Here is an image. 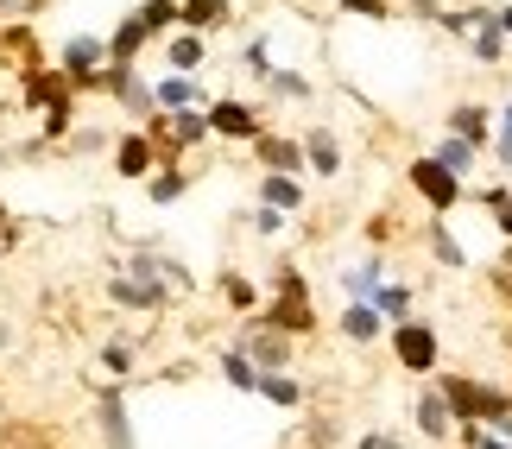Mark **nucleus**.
<instances>
[{"mask_svg":"<svg viewBox=\"0 0 512 449\" xmlns=\"http://www.w3.org/2000/svg\"><path fill=\"white\" fill-rule=\"evenodd\" d=\"M234 64H241L247 76H260V83H266V76H272V32H253L247 45L234 51Z\"/></svg>","mask_w":512,"mask_h":449,"instance_id":"e433bc0d","label":"nucleus"},{"mask_svg":"<svg viewBox=\"0 0 512 449\" xmlns=\"http://www.w3.org/2000/svg\"><path fill=\"white\" fill-rule=\"evenodd\" d=\"M487 431H494V437H506V443H512V412H506L500 424H487Z\"/></svg>","mask_w":512,"mask_h":449,"instance_id":"4d7b16f0","label":"nucleus"},{"mask_svg":"<svg viewBox=\"0 0 512 449\" xmlns=\"http://www.w3.org/2000/svg\"><path fill=\"white\" fill-rule=\"evenodd\" d=\"M336 336H342L348 348H373V342L386 336V317H380V310H373V304L348 298V304L336 310Z\"/></svg>","mask_w":512,"mask_h":449,"instance_id":"dca6fc26","label":"nucleus"},{"mask_svg":"<svg viewBox=\"0 0 512 449\" xmlns=\"http://www.w3.org/2000/svg\"><path fill=\"white\" fill-rule=\"evenodd\" d=\"M405 184H411V197H418L430 216H449V209H462L468 203V184L456 178V171H443L430 152H418V159L405 165Z\"/></svg>","mask_w":512,"mask_h":449,"instance_id":"7ed1b4c3","label":"nucleus"},{"mask_svg":"<svg viewBox=\"0 0 512 449\" xmlns=\"http://www.w3.org/2000/svg\"><path fill=\"white\" fill-rule=\"evenodd\" d=\"M234 348H247V361L260 367V374H279V367H298V342L279 336V329H260V323H241L234 329Z\"/></svg>","mask_w":512,"mask_h":449,"instance_id":"1a4fd4ad","label":"nucleus"},{"mask_svg":"<svg viewBox=\"0 0 512 449\" xmlns=\"http://www.w3.org/2000/svg\"><path fill=\"white\" fill-rule=\"evenodd\" d=\"M19 241V222H13V209H7V197H0V247H13Z\"/></svg>","mask_w":512,"mask_h":449,"instance_id":"8fccbe9b","label":"nucleus"},{"mask_svg":"<svg viewBox=\"0 0 512 449\" xmlns=\"http://www.w3.org/2000/svg\"><path fill=\"white\" fill-rule=\"evenodd\" d=\"M487 216H494V228H500L506 241H512V197H506V203H494V209H487Z\"/></svg>","mask_w":512,"mask_h":449,"instance_id":"603ef678","label":"nucleus"},{"mask_svg":"<svg viewBox=\"0 0 512 449\" xmlns=\"http://www.w3.org/2000/svg\"><path fill=\"white\" fill-rule=\"evenodd\" d=\"M487 19H494V0H475V7H443V13H437V32L468 38V32H481Z\"/></svg>","mask_w":512,"mask_h":449,"instance_id":"72a5a7b5","label":"nucleus"},{"mask_svg":"<svg viewBox=\"0 0 512 449\" xmlns=\"http://www.w3.org/2000/svg\"><path fill=\"white\" fill-rule=\"evenodd\" d=\"M266 95L272 102H317V83H310L304 70H285V64H272V76H266Z\"/></svg>","mask_w":512,"mask_h":449,"instance_id":"2f4dec72","label":"nucleus"},{"mask_svg":"<svg viewBox=\"0 0 512 449\" xmlns=\"http://www.w3.org/2000/svg\"><path fill=\"white\" fill-rule=\"evenodd\" d=\"M127 386L133 380H95V431H102V449H140L133 412H127Z\"/></svg>","mask_w":512,"mask_h":449,"instance_id":"39448f33","label":"nucleus"},{"mask_svg":"<svg viewBox=\"0 0 512 449\" xmlns=\"http://www.w3.org/2000/svg\"><path fill=\"white\" fill-rule=\"evenodd\" d=\"M285 209H272V203H253V216H247V228L253 234H260V241H279V234H285Z\"/></svg>","mask_w":512,"mask_h":449,"instance_id":"a19ab883","label":"nucleus"},{"mask_svg":"<svg viewBox=\"0 0 512 449\" xmlns=\"http://www.w3.org/2000/svg\"><path fill=\"white\" fill-rule=\"evenodd\" d=\"M102 95H108V102L127 114L133 127L159 114V108H152V76H146L140 64H102Z\"/></svg>","mask_w":512,"mask_h":449,"instance_id":"423d86ee","label":"nucleus"},{"mask_svg":"<svg viewBox=\"0 0 512 449\" xmlns=\"http://www.w3.org/2000/svg\"><path fill=\"white\" fill-rule=\"evenodd\" d=\"M51 0H0V19H38Z\"/></svg>","mask_w":512,"mask_h":449,"instance_id":"49530a36","label":"nucleus"},{"mask_svg":"<svg viewBox=\"0 0 512 449\" xmlns=\"http://www.w3.org/2000/svg\"><path fill=\"white\" fill-rule=\"evenodd\" d=\"M336 285L348 291V298H361V304H367V298H373V291H380V285H386V253H380V247H373V253H367V260H361V266H348V272H336Z\"/></svg>","mask_w":512,"mask_h":449,"instance_id":"cd10ccee","label":"nucleus"},{"mask_svg":"<svg viewBox=\"0 0 512 449\" xmlns=\"http://www.w3.org/2000/svg\"><path fill=\"white\" fill-rule=\"evenodd\" d=\"M108 291V304L114 310H133V317H165V310H171V298H177V291L171 285H159V279H146V272H114V279L102 285Z\"/></svg>","mask_w":512,"mask_h":449,"instance_id":"0eeeda50","label":"nucleus"},{"mask_svg":"<svg viewBox=\"0 0 512 449\" xmlns=\"http://www.w3.org/2000/svg\"><path fill=\"white\" fill-rule=\"evenodd\" d=\"M405 13L418 19V26H437V13H443V0H405Z\"/></svg>","mask_w":512,"mask_h":449,"instance_id":"09e8293b","label":"nucleus"},{"mask_svg":"<svg viewBox=\"0 0 512 449\" xmlns=\"http://www.w3.org/2000/svg\"><path fill=\"white\" fill-rule=\"evenodd\" d=\"M108 159H114V178L146 184L152 171H159V146H152L146 127H121V133H114V146H108Z\"/></svg>","mask_w":512,"mask_h":449,"instance_id":"9b49d317","label":"nucleus"},{"mask_svg":"<svg viewBox=\"0 0 512 449\" xmlns=\"http://www.w3.org/2000/svg\"><path fill=\"white\" fill-rule=\"evenodd\" d=\"M13 342H19V329H13L7 317H0V355H13Z\"/></svg>","mask_w":512,"mask_h":449,"instance_id":"864d4df0","label":"nucleus"},{"mask_svg":"<svg viewBox=\"0 0 512 449\" xmlns=\"http://www.w3.org/2000/svg\"><path fill=\"white\" fill-rule=\"evenodd\" d=\"M177 7H184V0H140V7H133V13L146 19L152 45H159V38H171V32H177Z\"/></svg>","mask_w":512,"mask_h":449,"instance_id":"c9c22d12","label":"nucleus"},{"mask_svg":"<svg viewBox=\"0 0 512 449\" xmlns=\"http://www.w3.org/2000/svg\"><path fill=\"white\" fill-rule=\"evenodd\" d=\"M13 108H19V102H7V95H0V140H7V121H13Z\"/></svg>","mask_w":512,"mask_h":449,"instance_id":"5fc2aeb1","label":"nucleus"},{"mask_svg":"<svg viewBox=\"0 0 512 449\" xmlns=\"http://www.w3.org/2000/svg\"><path fill=\"white\" fill-rule=\"evenodd\" d=\"M215 374H222L228 386H234V393H260V367H253L247 361V348H222V355H215Z\"/></svg>","mask_w":512,"mask_h":449,"instance_id":"7c9ffc66","label":"nucleus"},{"mask_svg":"<svg viewBox=\"0 0 512 449\" xmlns=\"http://www.w3.org/2000/svg\"><path fill=\"white\" fill-rule=\"evenodd\" d=\"M159 51H165V64L184 70V76L209 70V38H203V32H184V26H177L171 38H159Z\"/></svg>","mask_w":512,"mask_h":449,"instance_id":"b1692460","label":"nucleus"},{"mask_svg":"<svg viewBox=\"0 0 512 449\" xmlns=\"http://www.w3.org/2000/svg\"><path fill=\"white\" fill-rule=\"evenodd\" d=\"M253 323L279 329V336H291V342L323 336V317H317V304H310V298H266L260 310H253Z\"/></svg>","mask_w":512,"mask_h":449,"instance_id":"6e6552de","label":"nucleus"},{"mask_svg":"<svg viewBox=\"0 0 512 449\" xmlns=\"http://www.w3.org/2000/svg\"><path fill=\"white\" fill-rule=\"evenodd\" d=\"M177 26L215 38V32L234 26V0H184V7H177Z\"/></svg>","mask_w":512,"mask_h":449,"instance_id":"5701e85b","label":"nucleus"},{"mask_svg":"<svg viewBox=\"0 0 512 449\" xmlns=\"http://www.w3.org/2000/svg\"><path fill=\"white\" fill-rule=\"evenodd\" d=\"M336 13H348V19H373V26H386V19L399 13V7H392V0H336Z\"/></svg>","mask_w":512,"mask_h":449,"instance_id":"37998d69","label":"nucleus"},{"mask_svg":"<svg viewBox=\"0 0 512 449\" xmlns=\"http://www.w3.org/2000/svg\"><path fill=\"white\" fill-rule=\"evenodd\" d=\"M462 45H468V57H475V64L500 70V64H506V51H512V38L500 32V19H487V26H481V32H468Z\"/></svg>","mask_w":512,"mask_h":449,"instance_id":"c85d7f7f","label":"nucleus"},{"mask_svg":"<svg viewBox=\"0 0 512 449\" xmlns=\"http://www.w3.org/2000/svg\"><path fill=\"white\" fill-rule=\"evenodd\" d=\"M386 348H392V361H399V374H411V380H430L443 367V336L418 310H411L405 323H386Z\"/></svg>","mask_w":512,"mask_h":449,"instance_id":"f257e3e1","label":"nucleus"},{"mask_svg":"<svg viewBox=\"0 0 512 449\" xmlns=\"http://www.w3.org/2000/svg\"><path fill=\"white\" fill-rule=\"evenodd\" d=\"M114 133H121V127H114ZM114 133H108V127H76L57 152H70V159H89V152H108V146H114Z\"/></svg>","mask_w":512,"mask_h":449,"instance_id":"58836bf2","label":"nucleus"},{"mask_svg":"<svg viewBox=\"0 0 512 449\" xmlns=\"http://www.w3.org/2000/svg\"><path fill=\"white\" fill-rule=\"evenodd\" d=\"M373 310H380V317L386 323H405L411 317V310H418V285H405V279H386L380 291H373V298H367Z\"/></svg>","mask_w":512,"mask_h":449,"instance_id":"c756f323","label":"nucleus"},{"mask_svg":"<svg viewBox=\"0 0 512 449\" xmlns=\"http://www.w3.org/2000/svg\"><path fill=\"white\" fill-rule=\"evenodd\" d=\"M70 76L57 70V64H19V95L13 102L26 108V114H45V108H57V102H70Z\"/></svg>","mask_w":512,"mask_h":449,"instance_id":"9d476101","label":"nucleus"},{"mask_svg":"<svg viewBox=\"0 0 512 449\" xmlns=\"http://www.w3.org/2000/svg\"><path fill=\"white\" fill-rule=\"evenodd\" d=\"M487 291H494V298L512 310V241H506V253H500V260L487 266Z\"/></svg>","mask_w":512,"mask_h":449,"instance_id":"c03bdc74","label":"nucleus"},{"mask_svg":"<svg viewBox=\"0 0 512 449\" xmlns=\"http://www.w3.org/2000/svg\"><path fill=\"white\" fill-rule=\"evenodd\" d=\"M304 443H310V449H336V443H342L336 418H304Z\"/></svg>","mask_w":512,"mask_h":449,"instance_id":"a18cd8bd","label":"nucleus"},{"mask_svg":"<svg viewBox=\"0 0 512 449\" xmlns=\"http://www.w3.org/2000/svg\"><path fill=\"white\" fill-rule=\"evenodd\" d=\"M456 449H512V443H506V437H494V431L481 424V437H468V443H456Z\"/></svg>","mask_w":512,"mask_h":449,"instance_id":"3c124183","label":"nucleus"},{"mask_svg":"<svg viewBox=\"0 0 512 449\" xmlns=\"http://www.w3.org/2000/svg\"><path fill=\"white\" fill-rule=\"evenodd\" d=\"M215 291H222V304L234 310V317H253V310L266 304V291H260V279H247L241 266H228V272H222V285H215Z\"/></svg>","mask_w":512,"mask_h":449,"instance_id":"bb28decb","label":"nucleus"},{"mask_svg":"<svg viewBox=\"0 0 512 449\" xmlns=\"http://www.w3.org/2000/svg\"><path fill=\"white\" fill-rule=\"evenodd\" d=\"M354 449H405V437H392V431H361V437H354Z\"/></svg>","mask_w":512,"mask_h":449,"instance_id":"de8ad7c7","label":"nucleus"},{"mask_svg":"<svg viewBox=\"0 0 512 449\" xmlns=\"http://www.w3.org/2000/svg\"><path fill=\"white\" fill-rule=\"evenodd\" d=\"M266 133V108L247 95H209V140L222 146H253Z\"/></svg>","mask_w":512,"mask_h":449,"instance_id":"20e7f679","label":"nucleus"},{"mask_svg":"<svg viewBox=\"0 0 512 449\" xmlns=\"http://www.w3.org/2000/svg\"><path fill=\"white\" fill-rule=\"evenodd\" d=\"M260 203H272V209H285V216H304L310 209V190H304V178H291V171H260Z\"/></svg>","mask_w":512,"mask_h":449,"instance_id":"aec40b11","label":"nucleus"},{"mask_svg":"<svg viewBox=\"0 0 512 449\" xmlns=\"http://www.w3.org/2000/svg\"><path fill=\"white\" fill-rule=\"evenodd\" d=\"M487 152H494L500 171H512V102L494 108V146H487Z\"/></svg>","mask_w":512,"mask_h":449,"instance_id":"ea45409f","label":"nucleus"},{"mask_svg":"<svg viewBox=\"0 0 512 449\" xmlns=\"http://www.w3.org/2000/svg\"><path fill=\"white\" fill-rule=\"evenodd\" d=\"M361 234H367V247H392L399 241V216H392V209H373V216L361 222Z\"/></svg>","mask_w":512,"mask_h":449,"instance_id":"79ce46f5","label":"nucleus"},{"mask_svg":"<svg viewBox=\"0 0 512 449\" xmlns=\"http://www.w3.org/2000/svg\"><path fill=\"white\" fill-rule=\"evenodd\" d=\"M190 184H196V178L184 171V159H165V165L152 171V178H146L140 190H146V203H152V209H177V203L190 197Z\"/></svg>","mask_w":512,"mask_h":449,"instance_id":"6ab92c4d","label":"nucleus"},{"mask_svg":"<svg viewBox=\"0 0 512 449\" xmlns=\"http://www.w3.org/2000/svg\"><path fill=\"white\" fill-rule=\"evenodd\" d=\"M272 298H310V279H304V266L298 260H279L272 266V279H266Z\"/></svg>","mask_w":512,"mask_h":449,"instance_id":"4c0bfd02","label":"nucleus"},{"mask_svg":"<svg viewBox=\"0 0 512 449\" xmlns=\"http://www.w3.org/2000/svg\"><path fill=\"white\" fill-rule=\"evenodd\" d=\"M437 393L449 399L456 424H481V380L475 374H443V367H437Z\"/></svg>","mask_w":512,"mask_h":449,"instance_id":"4be33fe9","label":"nucleus"},{"mask_svg":"<svg viewBox=\"0 0 512 449\" xmlns=\"http://www.w3.org/2000/svg\"><path fill=\"white\" fill-rule=\"evenodd\" d=\"M57 70L70 76L76 95H102V64H108V32H70L51 57Z\"/></svg>","mask_w":512,"mask_h":449,"instance_id":"f03ea898","label":"nucleus"},{"mask_svg":"<svg viewBox=\"0 0 512 449\" xmlns=\"http://www.w3.org/2000/svg\"><path fill=\"white\" fill-rule=\"evenodd\" d=\"M7 159H13V146H7V140H0V178H7Z\"/></svg>","mask_w":512,"mask_h":449,"instance_id":"13d9d810","label":"nucleus"},{"mask_svg":"<svg viewBox=\"0 0 512 449\" xmlns=\"http://www.w3.org/2000/svg\"><path fill=\"white\" fill-rule=\"evenodd\" d=\"M298 140H304V178H329V184H336V178H342V165H348V152H342V140H336V127H304Z\"/></svg>","mask_w":512,"mask_h":449,"instance_id":"ddd939ff","label":"nucleus"},{"mask_svg":"<svg viewBox=\"0 0 512 449\" xmlns=\"http://www.w3.org/2000/svg\"><path fill=\"white\" fill-rule=\"evenodd\" d=\"M443 133H456V140H468V146H494V108L487 102H456L443 114Z\"/></svg>","mask_w":512,"mask_h":449,"instance_id":"f3484780","label":"nucleus"},{"mask_svg":"<svg viewBox=\"0 0 512 449\" xmlns=\"http://www.w3.org/2000/svg\"><path fill=\"white\" fill-rule=\"evenodd\" d=\"M494 19H500V32L512 38V0H506V7H494Z\"/></svg>","mask_w":512,"mask_h":449,"instance_id":"6e6d98bb","label":"nucleus"},{"mask_svg":"<svg viewBox=\"0 0 512 449\" xmlns=\"http://www.w3.org/2000/svg\"><path fill=\"white\" fill-rule=\"evenodd\" d=\"M411 431H418L424 443H449V437H456V412H449V399L437 393V380L411 399Z\"/></svg>","mask_w":512,"mask_h":449,"instance_id":"4468645a","label":"nucleus"},{"mask_svg":"<svg viewBox=\"0 0 512 449\" xmlns=\"http://www.w3.org/2000/svg\"><path fill=\"white\" fill-rule=\"evenodd\" d=\"M260 399H266V405H279V412H304V405H310V380L298 374V367L260 374Z\"/></svg>","mask_w":512,"mask_h":449,"instance_id":"412c9836","label":"nucleus"},{"mask_svg":"<svg viewBox=\"0 0 512 449\" xmlns=\"http://www.w3.org/2000/svg\"><path fill=\"white\" fill-rule=\"evenodd\" d=\"M95 361H102V374H108V380H133V367H140V342L108 336L102 348H95Z\"/></svg>","mask_w":512,"mask_h":449,"instance_id":"473e14b6","label":"nucleus"},{"mask_svg":"<svg viewBox=\"0 0 512 449\" xmlns=\"http://www.w3.org/2000/svg\"><path fill=\"white\" fill-rule=\"evenodd\" d=\"M424 247H430V260H437L443 272H468V247L456 241V228H449L443 216H430V228H424Z\"/></svg>","mask_w":512,"mask_h":449,"instance_id":"a878e982","label":"nucleus"},{"mask_svg":"<svg viewBox=\"0 0 512 449\" xmlns=\"http://www.w3.org/2000/svg\"><path fill=\"white\" fill-rule=\"evenodd\" d=\"M247 152H253V165H260V171H291V178H304V140H298V133H285V127H266Z\"/></svg>","mask_w":512,"mask_h":449,"instance_id":"f8f14e48","label":"nucleus"},{"mask_svg":"<svg viewBox=\"0 0 512 449\" xmlns=\"http://www.w3.org/2000/svg\"><path fill=\"white\" fill-rule=\"evenodd\" d=\"M430 159H437L443 171H456V178L468 184V178L481 171V159H487V152H481V146H468V140H456V133H437V146H430Z\"/></svg>","mask_w":512,"mask_h":449,"instance_id":"393cba45","label":"nucleus"},{"mask_svg":"<svg viewBox=\"0 0 512 449\" xmlns=\"http://www.w3.org/2000/svg\"><path fill=\"white\" fill-rule=\"evenodd\" d=\"M146 51H152L146 19L140 13H121V19H114V32H108V64H140Z\"/></svg>","mask_w":512,"mask_h":449,"instance_id":"a211bd4d","label":"nucleus"},{"mask_svg":"<svg viewBox=\"0 0 512 449\" xmlns=\"http://www.w3.org/2000/svg\"><path fill=\"white\" fill-rule=\"evenodd\" d=\"M70 133H76V95H70V102H57V108H45V114H38V140H45L51 152L64 146Z\"/></svg>","mask_w":512,"mask_h":449,"instance_id":"f704fd0d","label":"nucleus"},{"mask_svg":"<svg viewBox=\"0 0 512 449\" xmlns=\"http://www.w3.org/2000/svg\"><path fill=\"white\" fill-rule=\"evenodd\" d=\"M152 108H159V114H177V108H209L203 76H184V70L152 76Z\"/></svg>","mask_w":512,"mask_h":449,"instance_id":"2eb2a0df","label":"nucleus"}]
</instances>
